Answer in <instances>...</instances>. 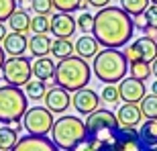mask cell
<instances>
[{"label": "cell", "mask_w": 157, "mask_h": 151, "mask_svg": "<svg viewBox=\"0 0 157 151\" xmlns=\"http://www.w3.org/2000/svg\"><path fill=\"white\" fill-rule=\"evenodd\" d=\"M88 139L86 122L74 114H63L51 129V141L61 151H71Z\"/></svg>", "instance_id": "4"}, {"label": "cell", "mask_w": 157, "mask_h": 151, "mask_svg": "<svg viewBox=\"0 0 157 151\" xmlns=\"http://www.w3.org/2000/svg\"><path fill=\"white\" fill-rule=\"evenodd\" d=\"M100 53V43L96 41V37L82 35L76 41V55L82 59H94Z\"/></svg>", "instance_id": "18"}, {"label": "cell", "mask_w": 157, "mask_h": 151, "mask_svg": "<svg viewBox=\"0 0 157 151\" xmlns=\"http://www.w3.org/2000/svg\"><path fill=\"white\" fill-rule=\"evenodd\" d=\"M151 72L155 74V80H157V59H155V61L151 64Z\"/></svg>", "instance_id": "40"}, {"label": "cell", "mask_w": 157, "mask_h": 151, "mask_svg": "<svg viewBox=\"0 0 157 151\" xmlns=\"http://www.w3.org/2000/svg\"><path fill=\"white\" fill-rule=\"evenodd\" d=\"M128 64L131 61H145V64H153L157 59V41L149 35L137 37V39L128 45L127 51Z\"/></svg>", "instance_id": "9"}, {"label": "cell", "mask_w": 157, "mask_h": 151, "mask_svg": "<svg viewBox=\"0 0 157 151\" xmlns=\"http://www.w3.org/2000/svg\"><path fill=\"white\" fill-rule=\"evenodd\" d=\"M102 102H108V104H117L121 100V94H118V86L114 84H108V86L102 88V94H100Z\"/></svg>", "instance_id": "33"}, {"label": "cell", "mask_w": 157, "mask_h": 151, "mask_svg": "<svg viewBox=\"0 0 157 151\" xmlns=\"http://www.w3.org/2000/svg\"><path fill=\"white\" fill-rule=\"evenodd\" d=\"M92 72L102 84H121L128 72V57L121 49H102L94 57Z\"/></svg>", "instance_id": "3"}, {"label": "cell", "mask_w": 157, "mask_h": 151, "mask_svg": "<svg viewBox=\"0 0 157 151\" xmlns=\"http://www.w3.org/2000/svg\"><path fill=\"white\" fill-rule=\"evenodd\" d=\"M78 29H80L84 35H88V33L94 31V17L90 12H82L80 14V18H78Z\"/></svg>", "instance_id": "34"}, {"label": "cell", "mask_w": 157, "mask_h": 151, "mask_svg": "<svg viewBox=\"0 0 157 151\" xmlns=\"http://www.w3.org/2000/svg\"><path fill=\"white\" fill-rule=\"evenodd\" d=\"M31 31L35 35H47L51 33V17H43V14H37L31 23Z\"/></svg>", "instance_id": "29"}, {"label": "cell", "mask_w": 157, "mask_h": 151, "mask_svg": "<svg viewBox=\"0 0 157 151\" xmlns=\"http://www.w3.org/2000/svg\"><path fill=\"white\" fill-rule=\"evenodd\" d=\"M135 25H137L141 31H145V33H149V31H157V4H151L143 14H141V17H137Z\"/></svg>", "instance_id": "22"}, {"label": "cell", "mask_w": 157, "mask_h": 151, "mask_svg": "<svg viewBox=\"0 0 157 151\" xmlns=\"http://www.w3.org/2000/svg\"><path fill=\"white\" fill-rule=\"evenodd\" d=\"M27 98H31V100H41V98H45V94H47V86H45V82H41V80H37V82H29L27 84Z\"/></svg>", "instance_id": "30"}, {"label": "cell", "mask_w": 157, "mask_h": 151, "mask_svg": "<svg viewBox=\"0 0 157 151\" xmlns=\"http://www.w3.org/2000/svg\"><path fill=\"white\" fill-rule=\"evenodd\" d=\"M53 8H57V12H65V14H71L82 8V2L84 0H51Z\"/></svg>", "instance_id": "31"}, {"label": "cell", "mask_w": 157, "mask_h": 151, "mask_svg": "<svg viewBox=\"0 0 157 151\" xmlns=\"http://www.w3.org/2000/svg\"><path fill=\"white\" fill-rule=\"evenodd\" d=\"M18 0H0V23H4L17 12Z\"/></svg>", "instance_id": "32"}, {"label": "cell", "mask_w": 157, "mask_h": 151, "mask_svg": "<svg viewBox=\"0 0 157 151\" xmlns=\"http://www.w3.org/2000/svg\"><path fill=\"white\" fill-rule=\"evenodd\" d=\"M31 23H33V18L29 17L27 10H17L8 18L10 33H23V35H27V31H31Z\"/></svg>", "instance_id": "21"}, {"label": "cell", "mask_w": 157, "mask_h": 151, "mask_svg": "<svg viewBox=\"0 0 157 151\" xmlns=\"http://www.w3.org/2000/svg\"><path fill=\"white\" fill-rule=\"evenodd\" d=\"M90 6H94V8H98V10H102V8H106V6L110 4V0H86Z\"/></svg>", "instance_id": "36"}, {"label": "cell", "mask_w": 157, "mask_h": 151, "mask_svg": "<svg viewBox=\"0 0 157 151\" xmlns=\"http://www.w3.org/2000/svg\"><path fill=\"white\" fill-rule=\"evenodd\" d=\"M147 88L145 82L137 80V78H124V80L118 84V94H121V100H124L127 104H137L147 96Z\"/></svg>", "instance_id": "12"}, {"label": "cell", "mask_w": 157, "mask_h": 151, "mask_svg": "<svg viewBox=\"0 0 157 151\" xmlns=\"http://www.w3.org/2000/svg\"><path fill=\"white\" fill-rule=\"evenodd\" d=\"M53 125H55V118L47 106H31L23 116V129L27 131V135L47 137L51 133Z\"/></svg>", "instance_id": "7"}, {"label": "cell", "mask_w": 157, "mask_h": 151, "mask_svg": "<svg viewBox=\"0 0 157 151\" xmlns=\"http://www.w3.org/2000/svg\"><path fill=\"white\" fill-rule=\"evenodd\" d=\"M6 35H8V31H6V25H4V23H0V41H4Z\"/></svg>", "instance_id": "39"}, {"label": "cell", "mask_w": 157, "mask_h": 151, "mask_svg": "<svg viewBox=\"0 0 157 151\" xmlns=\"http://www.w3.org/2000/svg\"><path fill=\"white\" fill-rule=\"evenodd\" d=\"M51 45H53V41L47 35H33L29 39V51L37 59L47 57V53H51Z\"/></svg>", "instance_id": "20"}, {"label": "cell", "mask_w": 157, "mask_h": 151, "mask_svg": "<svg viewBox=\"0 0 157 151\" xmlns=\"http://www.w3.org/2000/svg\"><path fill=\"white\" fill-rule=\"evenodd\" d=\"M128 72H131V78H137V80H141V82H145L147 78L153 74L151 64H145V61H131V64H128Z\"/></svg>", "instance_id": "28"}, {"label": "cell", "mask_w": 157, "mask_h": 151, "mask_svg": "<svg viewBox=\"0 0 157 151\" xmlns=\"http://www.w3.org/2000/svg\"><path fill=\"white\" fill-rule=\"evenodd\" d=\"M151 0H121V8L131 17H141L143 12L149 8Z\"/></svg>", "instance_id": "26"}, {"label": "cell", "mask_w": 157, "mask_h": 151, "mask_svg": "<svg viewBox=\"0 0 157 151\" xmlns=\"http://www.w3.org/2000/svg\"><path fill=\"white\" fill-rule=\"evenodd\" d=\"M4 64H6V53H4V49L0 47V74H2V68H4Z\"/></svg>", "instance_id": "38"}, {"label": "cell", "mask_w": 157, "mask_h": 151, "mask_svg": "<svg viewBox=\"0 0 157 151\" xmlns=\"http://www.w3.org/2000/svg\"><path fill=\"white\" fill-rule=\"evenodd\" d=\"M18 133L14 131V129L6 127V125H2L0 127V151H12L14 149V145L18 143Z\"/></svg>", "instance_id": "25"}, {"label": "cell", "mask_w": 157, "mask_h": 151, "mask_svg": "<svg viewBox=\"0 0 157 151\" xmlns=\"http://www.w3.org/2000/svg\"><path fill=\"white\" fill-rule=\"evenodd\" d=\"M86 133L88 139H112L121 125L114 112H110L108 108H98L96 112L88 114L86 121Z\"/></svg>", "instance_id": "6"}, {"label": "cell", "mask_w": 157, "mask_h": 151, "mask_svg": "<svg viewBox=\"0 0 157 151\" xmlns=\"http://www.w3.org/2000/svg\"><path fill=\"white\" fill-rule=\"evenodd\" d=\"M33 10L37 14H43V17H49L53 10V2L51 0H33Z\"/></svg>", "instance_id": "35"}, {"label": "cell", "mask_w": 157, "mask_h": 151, "mask_svg": "<svg viewBox=\"0 0 157 151\" xmlns=\"http://www.w3.org/2000/svg\"><path fill=\"white\" fill-rule=\"evenodd\" d=\"M139 135H141V141L149 149L157 147V121H145L139 129Z\"/></svg>", "instance_id": "24"}, {"label": "cell", "mask_w": 157, "mask_h": 151, "mask_svg": "<svg viewBox=\"0 0 157 151\" xmlns=\"http://www.w3.org/2000/svg\"><path fill=\"white\" fill-rule=\"evenodd\" d=\"M78 21L71 14H65V12H57L51 17V35L55 39H70L74 33H76Z\"/></svg>", "instance_id": "13"}, {"label": "cell", "mask_w": 157, "mask_h": 151, "mask_svg": "<svg viewBox=\"0 0 157 151\" xmlns=\"http://www.w3.org/2000/svg\"><path fill=\"white\" fill-rule=\"evenodd\" d=\"M151 2H153V4H157V0H151Z\"/></svg>", "instance_id": "43"}, {"label": "cell", "mask_w": 157, "mask_h": 151, "mask_svg": "<svg viewBox=\"0 0 157 151\" xmlns=\"http://www.w3.org/2000/svg\"><path fill=\"white\" fill-rule=\"evenodd\" d=\"M70 104H71V96L67 94V90H63V88H59V86L47 90V94H45V106L51 112H55V114L65 112Z\"/></svg>", "instance_id": "15"}, {"label": "cell", "mask_w": 157, "mask_h": 151, "mask_svg": "<svg viewBox=\"0 0 157 151\" xmlns=\"http://www.w3.org/2000/svg\"><path fill=\"white\" fill-rule=\"evenodd\" d=\"M55 68H57V64H55L51 57H41L33 64V76L41 82L53 80V78H55Z\"/></svg>", "instance_id": "19"}, {"label": "cell", "mask_w": 157, "mask_h": 151, "mask_svg": "<svg viewBox=\"0 0 157 151\" xmlns=\"http://www.w3.org/2000/svg\"><path fill=\"white\" fill-rule=\"evenodd\" d=\"M149 151H157V147H151V149H149Z\"/></svg>", "instance_id": "42"}, {"label": "cell", "mask_w": 157, "mask_h": 151, "mask_svg": "<svg viewBox=\"0 0 157 151\" xmlns=\"http://www.w3.org/2000/svg\"><path fill=\"white\" fill-rule=\"evenodd\" d=\"M155 41H157V39H155Z\"/></svg>", "instance_id": "44"}, {"label": "cell", "mask_w": 157, "mask_h": 151, "mask_svg": "<svg viewBox=\"0 0 157 151\" xmlns=\"http://www.w3.org/2000/svg\"><path fill=\"white\" fill-rule=\"evenodd\" d=\"M18 6H21V10H25V8H33V0H18Z\"/></svg>", "instance_id": "37"}, {"label": "cell", "mask_w": 157, "mask_h": 151, "mask_svg": "<svg viewBox=\"0 0 157 151\" xmlns=\"http://www.w3.org/2000/svg\"><path fill=\"white\" fill-rule=\"evenodd\" d=\"M117 118L122 129H137V125H141V118H145V116L141 112L139 104H127L124 102L117 110Z\"/></svg>", "instance_id": "16"}, {"label": "cell", "mask_w": 157, "mask_h": 151, "mask_svg": "<svg viewBox=\"0 0 157 151\" xmlns=\"http://www.w3.org/2000/svg\"><path fill=\"white\" fill-rule=\"evenodd\" d=\"M98 104H100V96L94 92L92 88H82L78 92H74L71 96V106L76 108L80 114H92V112L98 110Z\"/></svg>", "instance_id": "11"}, {"label": "cell", "mask_w": 157, "mask_h": 151, "mask_svg": "<svg viewBox=\"0 0 157 151\" xmlns=\"http://www.w3.org/2000/svg\"><path fill=\"white\" fill-rule=\"evenodd\" d=\"M74 51H76V45L71 43V39H55L51 45V55H55L59 61L74 57Z\"/></svg>", "instance_id": "23"}, {"label": "cell", "mask_w": 157, "mask_h": 151, "mask_svg": "<svg viewBox=\"0 0 157 151\" xmlns=\"http://www.w3.org/2000/svg\"><path fill=\"white\" fill-rule=\"evenodd\" d=\"M151 90H153V94H155V96H157V80L153 82V86H151Z\"/></svg>", "instance_id": "41"}, {"label": "cell", "mask_w": 157, "mask_h": 151, "mask_svg": "<svg viewBox=\"0 0 157 151\" xmlns=\"http://www.w3.org/2000/svg\"><path fill=\"white\" fill-rule=\"evenodd\" d=\"M90 76H92V68L88 65V61L74 55V57L61 59L57 64L53 82H55V86L63 88L67 92H78L82 88H88Z\"/></svg>", "instance_id": "2"}, {"label": "cell", "mask_w": 157, "mask_h": 151, "mask_svg": "<svg viewBox=\"0 0 157 151\" xmlns=\"http://www.w3.org/2000/svg\"><path fill=\"white\" fill-rule=\"evenodd\" d=\"M139 106L147 121H157V96L155 94H147L145 98L141 100Z\"/></svg>", "instance_id": "27"}, {"label": "cell", "mask_w": 157, "mask_h": 151, "mask_svg": "<svg viewBox=\"0 0 157 151\" xmlns=\"http://www.w3.org/2000/svg\"><path fill=\"white\" fill-rule=\"evenodd\" d=\"M27 47H29V41H27V35H23V33H8L6 39L2 41V49L10 57H23Z\"/></svg>", "instance_id": "17"}, {"label": "cell", "mask_w": 157, "mask_h": 151, "mask_svg": "<svg viewBox=\"0 0 157 151\" xmlns=\"http://www.w3.org/2000/svg\"><path fill=\"white\" fill-rule=\"evenodd\" d=\"M12 151H59V147L49 137H37V135H23Z\"/></svg>", "instance_id": "14"}, {"label": "cell", "mask_w": 157, "mask_h": 151, "mask_svg": "<svg viewBox=\"0 0 157 151\" xmlns=\"http://www.w3.org/2000/svg\"><path fill=\"white\" fill-rule=\"evenodd\" d=\"M2 78L8 86H27L33 78V65L27 57H8L2 68Z\"/></svg>", "instance_id": "8"}, {"label": "cell", "mask_w": 157, "mask_h": 151, "mask_svg": "<svg viewBox=\"0 0 157 151\" xmlns=\"http://www.w3.org/2000/svg\"><path fill=\"white\" fill-rule=\"evenodd\" d=\"M27 94L17 86H0V122L10 127L27 114Z\"/></svg>", "instance_id": "5"}, {"label": "cell", "mask_w": 157, "mask_h": 151, "mask_svg": "<svg viewBox=\"0 0 157 151\" xmlns=\"http://www.w3.org/2000/svg\"><path fill=\"white\" fill-rule=\"evenodd\" d=\"M117 151H149V147L141 141V135L137 129H118L112 137Z\"/></svg>", "instance_id": "10"}, {"label": "cell", "mask_w": 157, "mask_h": 151, "mask_svg": "<svg viewBox=\"0 0 157 151\" xmlns=\"http://www.w3.org/2000/svg\"><path fill=\"white\" fill-rule=\"evenodd\" d=\"M135 21L131 14L122 10L121 6H106L94 14V31L96 37L104 49H121L133 39Z\"/></svg>", "instance_id": "1"}]
</instances>
